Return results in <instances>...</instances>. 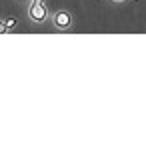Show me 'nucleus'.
Returning a JSON list of instances; mask_svg holds the SVG:
<instances>
[{
    "instance_id": "obj_1",
    "label": "nucleus",
    "mask_w": 146,
    "mask_h": 150,
    "mask_svg": "<svg viewBox=\"0 0 146 150\" xmlns=\"http://www.w3.org/2000/svg\"><path fill=\"white\" fill-rule=\"evenodd\" d=\"M50 24L54 30H60V32H68L72 26H74V16L68 8H58L50 14Z\"/></svg>"
},
{
    "instance_id": "obj_2",
    "label": "nucleus",
    "mask_w": 146,
    "mask_h": 150,
    "mask_svg": "<svg viewBox=\"0 0 146 150\" xmlns=\"http://www.w3.org/2000/svg\"><path fill=\"white\" fill-rule=\"evenodd\" d=\"M50 14L46 2H28V8H26V16L30 18V22L34 24H44L46 20H50Z\"/></svg>"
},
{
    "instance_id": "obj_3",
    "label": "nucleus",
    "mask_w": 146,
    "mask_h": 150,
    "mask_svg": "<svg viewBox=\"0 0 146 150\" xmlns=\"http://www.w3.org/2000/svg\"><path fill=\"white\" fill-rule=\"evenodd\" d=\"M4 20H6V26H8V32H12V30L18 26V20H16V18H4Z\"/></svg>"
},
{
    "instance_id": "obj_4",
    "label": "nucleus",
    "mask_w": 146,
    "mask_h": 150,
    "mask_svg": "<svg viewBox=\"0 0 146 150\" xmlns=\"http://www.w3.org/2000/svg\"><path fill=\"white\" fill-rule=\"evenodd\" d=\"M0 34H8V26H6L4 18H0Z\"/></svg>"
},
{
    "instance_id": "obj_5",
    "label": "nucleus",
    "mask_w": 146,
    "mask_h": 150,
    "mask_svg": "<svg viewBox=\"0 0 146 150\" xmlns=\"http://www.w3.org/2000/svg\"><path fill=\"white\" fill-rule=\"evenodd\" d=\"M110 2H112V4H126L128 0H110Z\"/></svg>"
},
{
    "instance_id": "obj_6",
    "label": "nucleus",
    "mask_w": 146,
    "mask_h": 150,
    "mask_svg": "<svg viewBox=\"0 0 146 150\" xmlns=\"http://www.w3.org/2000/svg\"><path fill=\"white\" fill-rule=\"evenodd\" d=\"M30 2H46V0H30Z\"/></svg>"
},
{
    "instance_id": "obj_7",
    "label": "nucleus",
    "mask_w": 146,
    "mask_h": 150,
    "mask_svg": "<svg viewBox=\"0 0 146 150\" xmlns=\"http://www.w3.org/2000/svg\"><path fill=\"white\" fill-rule=\"evenodd\" d=\"M18 2H28V0H18Z\"/></svg>"
}]
</instances>
